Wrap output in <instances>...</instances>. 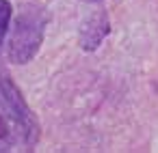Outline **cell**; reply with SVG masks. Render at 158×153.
<instances>
[{"mask_svg": "<svg viewBox=\"0 0 158 153\" xmlns=\"http://www.w3.org/2000/svg\"><path fill=\"white\" fill-rule=\"evenodd\" d=\"M39 121L11 76L0 67V153L33 151L39 142Z\"/></svg>", "mask_w": 158, "mask_h": 153, "instance_id": "obj_1", "label": "cell"}, {"mask_svg": "<svg viewBox=\"0 0 158 153\" xmlns=\"http://www.w3.org/2000/svg\"><path fill=\"white\" fill-rule=\"evenodd\" d=\"M48 26V13L39 5H26L11 30L9 43H7V56L15 65H26L35 58L39 52Z\"/></svg>", "mask_w": 158, "mask_h": 153, "instance_id": "obj_2", "label": "cell"}, {"mask_svg": "<svg viewBox=\"0 0 158 153\" xmlns=\"http://www.w3.org/2000/svg\"><path fill=\"white\" fill-rule=\"evenodd\" d=\"M108 33H110L108 15H106V11L100 9V11H95L93 15H89V18L82 22V26H80V37H78L80 48L87 50V52L98 50V48L102 45V41L108 37Z\"/></svg>", "mask_w": 158, "mask_h": 153, "instance_id": "obj_3", "label": "cell"}, {"mask_svg": "<svg viewBox=\"0 0 158 153\" xmlns=\"http://www.w3.org/2000/svg\"><path fill=\"white\" fill-rule=\"evenodd\" d=\"M11 15H13L11 2H9V0H0V45L5 43V37H7V33H9Z\"/></svg>", "mask_w": 158, "mask_h": 153, "instance_id": "obj_4", "label": "cell"}, {"mask_svg": "<svg viewBox=\"0 0 158 153\" xmlns=\"http://www.w3.org/2000/svg\"><path fill=\"white\" fill-rule=\"evenodd\" d=\"M87 2H100V0H87Z\"/></svg>", "mask_w": 158, "mask_h": 153, "instance_id": "obj_5", "label": "cell"}]
</instances>
